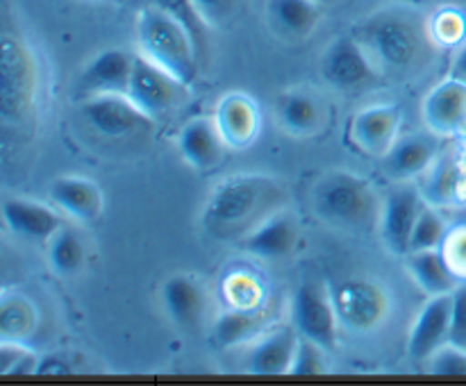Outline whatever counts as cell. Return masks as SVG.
Segmentation results:
<instances>
[{"label": "cell", "instance_id": "cell-2", "mask_svg": "<svg viewBox=\"0 0 466 386\" xmlns=\"http://www.w3.org/2000/svg\"><path fill=\"white\" fill-rule=\"evenodd\" d=\"M353 36L364 45L380 71L408 73L431 50V35L414 12L385 7L355 25Z\"/></svg>", "mask_w": 466, "mask_h": 386}, {"label": "cell", "instance_id": "cell-42", "mask_svg": "<svg viewBox=\"0 0 466 386\" xmlns=\"http://www.w3.org/2000/svg\"><path fill=\"white\" fill-rule=\"evenodd\" d=\"M446 3H458V0H446Z\"/></svg>", "mask_w": 466, "mask_h": 386}, {"label": "cell", "instance_id": "cell-39", "mask_svg": "<svg viewBox=\"0 0 466 386\" xmlns=\"http://www.w3.org/2000/svg\"><path fill=\"white\" fill-rule=\"evenodd\" d=\"M73 363L64 354H44L39 359L36 375H71Z\"/></svg>", "mask_w": 466, "mask_h": 386}, {"label": "cell", "instance_id": "cell-37", "mask_svg": "<svg viewBox=\"0 0 466 386\" xmlns=\"http://www.w3.org/2000/svg\"><path fill=\"white\" fill-rule=\"evenodd\" d=\"M441 252H444L446 262L453 268L455 275L460 280H466V221L446 234L444 243H441Z\"/></svg>", "mask_w": 466, "mask_h": 386}, {"label": "cell", "instance_id": "cell-7", "mask_svg": "<svg viewBox=\"0 0 466 386\" xmlns=\"http://www.w3.org/2000/svg\"><path fill=\"white\" fill-rule=\"evenodd\" d=\"M319 73L328 86L341 94L371 89L380 80V68L373 64L364 45L353 35L337 36L323 50Z\"/></svg>", "mask_w": 466, "mask_h": 386}, {"label": "cell", "instance_id": "cell-32", "mask_svg": "<svg viewBox=\"0 0 466 386\" xmlns=\"http://www.w3.org/2000/svg\"><path fill=\"white\" fill-rule=\"evenodd\" d=\"M446 234H449V227H446L444 218L437 213V209L423 207L412 230V236H410V252L441 248Z\"/></svg>", "mask_w": 466, "mask_h": 386}, {"label": "cell", "instance_id": "cell-25", "mask_svg": "<svg viewBox=\"0 0 466 386\" xmlns=\"http://www.w3.org/2000/svg\"><path fill=\"white\" fill-rule=\"evenodd\" d=\"M162 304L177 327H196L205 318L208 291L203 282L187 272H176L162 284Z\"/></svg>", "mask_w": 466, "mask_h": 386}, {"label": "cell", "instance_id": "cell-40", "mask_svg": "<svg viewBox=\"0 0 466 386\" xmlns=\"http://www.w3.org/2000/svg\"><path fill=\"white\" fill-rule=\"evenodd\" d=\"M449 77H455V80L464 82L466 84V41H462V45H460L458 53H455L453 62H451Z\"/></svg>", "mask_w": 466, "mask_h": 386}, {"label": "cell", "instance_id": "cell-36", "mask_svg": "<svg viewBox=\"0 0 466 386\" xmlns=\"http://www.w3.org/2000/svg\"><path fill=\"white\" fill-rule=\"evenodd\" d=\"M209 30L230 25L241 9V0H191Z\"/></svg>", "mask_w": 466, "mask_h": 386}, {"label": "cell", "instance_id": "cell-4", "mask_svg": "<svg viewBox=\"0 0 466 386\" xmlns=\"http://www.w3.org/2000/svg\"><path fill=\"white\" fill-rule=\"evenodd\" d=\"M39 100V68L25 39L5 32L0 41V121L18 130L32 118Z\"/></svg>", "mask_w": 466, "mask_h": 386}, {"label": "cell", "instance_id": "cell-15", "mask_svg": "<svg viewBox=\"0 0 466 386\" xmlns=\"http://www.w3.org/2000/svg\"><path fill=\"white\" fill-rule=\"evenodd\" d=\"M400 109L394 103L371 104L360 109L350 121V141L362 153L382 157L399 139Z\"/></svg>", "mask_w": 466, "mask_h": 386}, {"label": "cell", "instance_id": "cell-18", "mask_svg": "<svg viewBox=\"0 0 466 386\" xmlns=\"http://www.w3.org/2000/svg\"><path fill=\"white\" fill-rule=\"evenodd\" d=\"M437 157H440V134L431 132V134L399 136L380 159L391 180L408 182L421 177Z\"/></svg>", "mask_w": 466, "mask_h": 386}, {"label": "cell", "instance_id": "cell-31", "mask_svg": "<svg viewBox=\"0 0 466 386\" xmlns=\"http://www.w3.org/2000/svg\"><path fill=\"white\" fill-rule=\"evenodd\" d=\"M150 5H155V7L171 14L173 18H177V21L189 30V35L194 36L196 45H198V53L205 57L209 44V27L205 25L203 18L198 16V12H196L191 0H150Z\"/></svg>", "mask_w": 466, "mask_h": 386}, {"label": "cell", "instance_id": "cell-19", "mask_svg": "<svg viewBox=\"0 0 466 386\" xmlns=\"http://www.w3.org/2000/svg\"><path fill=\"white\" fill-rule=\"evenodd\" d=\"M226 141L218 132L217 121L209 116H196L182 125L177 134V150L182 159L196 171H212L223 162Z\"/></svg>", "mask_w": 466, "mask_h": 386}, {"label": "cell", "instance_id": "cell-20", "mask_svg": "<svg viewBox=\"0 0 466 386\" xmlns=\"http://www.w3.org/2000/svg\"><path fill=\"white\" fill-rule=\"evenodd\" d=\"M50 203L77 223H96L103 213V193L85 175H62L50 184Z\"/></svg>", "mask_w": 466, "mask_h": 386}, {"label": "cell", "instance_id": "cell-3", "mask_svg": "<svg viewBox=\"0 0 466 386\" xmlns=\"http://www.w3.org/2000/svg\"><path fill=\"white\" fill-rule=\"evenodd\" d=\"M137 44L139 54L157 64L185 86H194L198 80L200 59L194 36L185 25L164 9L146 5L137 14Z\"/></svg>", "mask_w": 466, "mask_h": 386}, {"label": "cell", "instance_id": "cell-13", "mask_svg": "<svg viewBox=\"0 0 466 386\" xmlns=\"http://www.w3.org/2000/svg\"><path fill=\"white\" fill-rule=\"evenodd\" d=\"M137 53L123 48L100 50L82 66L77 75V94L85 98L100 94H127Z\"/></svg>", "mask_w": 466, "mask_h": 386}, {"label": "cell", "instance_id": "cell-33", "mask_svg": "<svg viewBox=\"0 0 466 386\" xmlns=\"http://www.w3.org/2000/svg\"><path fill=\"white\" fill-rule=\"evenodd\" d=\"M39 354L23 345V341H3L0 343V375H36Z\"/></svg>", "mask_w": 466, "mask_h": 386}, {"label": "cell", "instance_id": "cell-26", "mask_svg": "<svg viewBox=\"0 0 466 386\" xmlns=\"http://www.w3.org/2000/svg\"><path fill=\"white\" fill-rule=\"evenodd\" d=\"M405 266H408V272L417 282V286H421L423 293H428V298L453 293L460 284V277L449 266L441 248L410 252Z\"/></svg>", "mask_w": 466, "mask_h": 386}, {"label": "cell", "instance_id": "cell-21", "mask_svg": "<svg viewBox=\"0 0 466 386\" xmlns=\"http://www.w3.org/2000/svg\"><path fill=\"white\" fill-rule=\"evenodd\" d=\"M264 16L278 39L299 44L317 30L321 5L314 0H264Z\"/></svg>", "mask_w": 466, "mask_h": 386}, {"label": "cell", "instance_id": "cell-29", "mask_svg": "<svg viewBox=\"0 0 466 386\" xmlns=\"http://www.w3.org/2000/svg\"><path fill=\"white\" fill-rule=\"evenodd\" d=\"M46 257L55 275L73 277L85 266V243L73 227L62 225L46 243Z\"/></svg>", "mask_w": 466, "mask_h": 386}, {"label": "cell", "instance_id": "cell-10", "mask_svg": "<svg viewBox=\"0 0 466 386\" xmlns=\"http://www.w3.org/2000/svg\"><path fill=\"white\" fill-rule=\"evenodd\" d=\"M82 118L105 139H127L148 127L150 118L123 94H100L85 98L80 107Z\"/></svg>", "mask_w": 466, "mask_h": 386}, {"label": "cell", "instance_id": "cell-30", "mask_svg": "<svg viewBox=\"0 0 466 386\" xmlns=\"http://www.w3.org/2000/svg\"><path fill=\"white\" fill-rule=\"evenodd\" d=\"M36 309L23 295H3L0 302V339L25 341L36 327Z\"/></svg>", "mask_w": 466, "mask_h": 386}, {"label": "cell", "instance_id": "cell-1", "mask_svg": "<svg viewBox=\"0 0 466 386\" xmlns=\"http://www.w3.org/2000/svg\"><path fill=\"white\" fill-rule=\"evenodd\" d=\"M282 207H287V191L276 177L230 175L209 191L200 227L214 239L239 241Z\"/></svg>", "mask_w": 466, "mask_h": 386}, {"label": "cell", "instance_id": "cell-34", "mask_svg": "<svg viewBox=\"0 0 466 386\" xmlns=\"http://www.w3.org/2000/svg\"><path fill=\"white\" fill-rule=\"evenodd\" d=\"M326 352L328 350L319 345L317 341L299 334V345H296L289 375H323V372H328L330 363H328Z\"/></svg>", "mask_w": 466, "mask_h": 386}, {"label": "cell", "instance_id": "cell-35", "mask_svg": "<svg viewBox=\"0 0 466 386\" xmlns=\"http://www.w3.org/2000/svg\"><path fill=\"white\" fill-rule=\"evenodd\" d=\"M428 372L441 377H466V348L446 343L428 359Z\"/></svg>", "mask_w": 466, "mask_h": 386}, {"label": "cell", "instance_id": "cell-28", "mask_svg": "<svg viewBox=\"0 0 466 386\" xmlns=\"http://www.w3.org/2000/svg\"><path fill=\"white\" fill-rule=\"evenodd\" d=\"M421 177L423 182L419 191L428 203L437 207H449L455 203L462 184V168L453 154H440Z\"/></svg>", "mask_w": 466, "mask_h": 386}, {"label": "cell", "instance_id": "cell-16", "mask_svg": "<svg viewBox=\"0 0 466 386\" xmlns=\"http://www.w3.org/2000/svg\"><path fill=\"white\" fill-rule=\"evenodd\" d=\"M299 332L296 327H276L250 341L244 357V371L250 375H289Z\"/></svg>", "mask_w": 466, "mask_h": 386}, {"label": "cell", "instance_id": "cell-38", "mask_svg": "<svg viewBox=\"0 0 466 386\" xmlns=\"http://www.w3.org/2000/svg\"><path fill=\"white\" fill-rule=\"evenodd\" d=\"M451 339L449 343L466 348V282L451 293Z\"/></svg>", "mask_w": 466, "mask_h": 386}, {"label": "cell", "instance_id": "cell-9", "mask_svg": "<svg viewBox=\"0 0 466 386\" xmlns=\"http://www.w3.org/2000/svg\"><path fill=\"white\" fill-rule=\"evenodd\" d=\"M189 86L159 68L144 54L137 53L135 68H132L130 86H127V98L146 114L153 123L168 118L182 100V91Z\"/></svg>", "mask_w": 466, "mask_h": 386}, {"label": "cell", "instance_id": "cell-23", "mask_svg": "<svg viewBox=\"0 0 466 386\" xmlns=\"http://www.w3.org/2000/svg\"><path fill=\"white\" fill-rule=\"evenodd\" d=\"M57 207L35 203L25 198H7L3 203V221L5 227L14 236H21L27 241H41L48 243L50 236L62 227Z\"/></svg>", "mask_w": 466, "mask_h": 386}, {"label": "cell", "instance_id": "cell-24", "mask_svg": "<svg viewBox=\"0 0 466 386\" xmlns=\"http://www.w3.org/2000/svg\"><path fill=\"white\" fill-rule=\"evenodd\" d=\"M278 125L296 139L317 136L326 125V109L321 100L303 89H289L276 100Z\"/></svg>", "mask_w": 466, "mask_h": 386}, {"label": "cell", "instance_id": "cell-11", "mask_svg": "<svg viewBox=\"0 0 466 386\" xmlns=\"http://www.w3.org/2000/svg\"><path fill=\"white\" fill-rule=\"evenodd\" d=\"M421 209V191L412 184L400 182L385 195L380 207V239L390 252L408 257L410 236Z\"/></svg>", "mask_w": 466, "mask_h": 386}, {"label": "cell", "instance_id": "cell-17", "mask_svg": "<svg viewBox=\"0 0 466 386\" xmlns=\"http://www.w3.org/2000/svg\"><path fill=\"white\" fill-rule=\"evenodd\" d=\"M423 123L440 136H453L466 127V84L446 77L428 91L421 104Z\"/></svg>", "mask_w": 466, "mask_h": 386}, {"label": "cell", "instance_id": "cell-41", "mask_svg": "<svg viewBox=\"0 0 466 386\" xmlns=\"http://www.w3.org/2000/svg\"><path fill=\"white\" fill-rule=\"evenodd\" d=\"M317 5H321V7H332V5H339L341 0H314Z\"/></svg>", "mask_w": 466, "mask_h": 386}, {"label": "cell", "instance_id": "cell-14", "mask_svg": "<svg viewBox=\"0 0 466 386\" xmlns=\"http://www.w3.org/2000/svg\"><path fill=\"white\" fill-rule=\"evenodd\" d=\"M451 304L453 298L431 295L417 313L408 336V357L412 361H428L451 339Z\"/></svg>", "mask_w": 466, "mask_h": 386}, {"label": "cell", "instance_id": "cell-8", "mask_svg": "<svg viewBox=\"0 0 466 386\" xmlns=\"http://www.w3.org/2000/svg\"><path fill=\"white\" fill-rule=\"evenodd\" d=\"M291 321L300 336L317 341L326 350H335L339 343V318L332 302L330 286L323 282L308 280L296 289Z\"/></svg>", "mask_w": 466, "mask_h": 386}, {"label": "cell", "instance_id": "cell-27", "mask_svg": "<svg viewBox=\"0 0 466 386\" xmlns=\"http://www.w3.org/2000/svg\"><path fill=\"white\" fill-rule=\"evenodd\" d=\"M268 325V313L264 304H253V307H235L226 312L212 330V341L218 348H230V345L241 343V341H253L255 336L262 334Z\"/></svg>", "mask_w": 466, "mask_h": 386}, {"label": "cell", "instance_id": "cell-6", "mask_svg": "<svg viewBox=\"0 0 466 386\" xmlns=\"http://www.w3.org/2000/svg\"><path fill=\"white\" fill-rule=\"evenodd\" d=\"M339 325L349 332L367 334L378 330L390 313V295L378 282L367 277H350L330 286Z\"/></svg>", "mask_w": 466, "mask_h": 386}, {"label": "cell", "instance_id": "cell-5", "mask_svg": "<svg viewBox=\"0 0 466 386\" xmlns=\"http://www.w3.org/2000/svg\"><path fill=\"white\" fill-rule=\"evenodd\" d=\"M312 207L328 225L355 230L380 213L376 191L367 180L346 171L323 175L312 189Z\"/></svg>", "mask_w": 466, "mask_h": 386}, {"label": "cell", "instance_id": "cell-12", "mask_svg": "<svg viewBox=\"0 0 466 386\" xmlns=\"http://www.w3.org/2000/svg\"><path fill=\"white\" fill-rule=\"evenodd\" d=\"M300 241V223L291 209L282 207L264 218L255 230H250L239 245L244 252L264 262H278V259L289 257Z\"/></svg>", "mask_w": 466, "mask_h": 386}, {"label": "cell", "instance_id": "cell-22", "mask_svg": "<svg viewBox=\"0 0 466 386\" xmlns=\"http://www.w3.org/2000/svg\"><path fill=\"white\" fill-rule=\"evenodd\" d=\"M214 121L228 148H248L259 134L258 104L244 94L223 95L214 112Z\"/></svg>", "mask_w": 466, "mask_h": 386}]
</instances>
